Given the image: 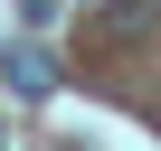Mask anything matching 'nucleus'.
Wrapping results in <instances>:
<instances>
[{"instance_id": "obj_1", "label": "nucleus", "mask_w": 161, "mask_h": 151, "mask_svg": "<svg viewBox=\"0 0 161 151\" xmlns=\"http://www.w3.org/2000/svg\"><path fill=\"white\" fill-rule=\"evenodd\" d=\"M0 76H10L19 95H47V85H57V66H47L38 47H10V57H0Z\"/></svg>"}]
</instances>
